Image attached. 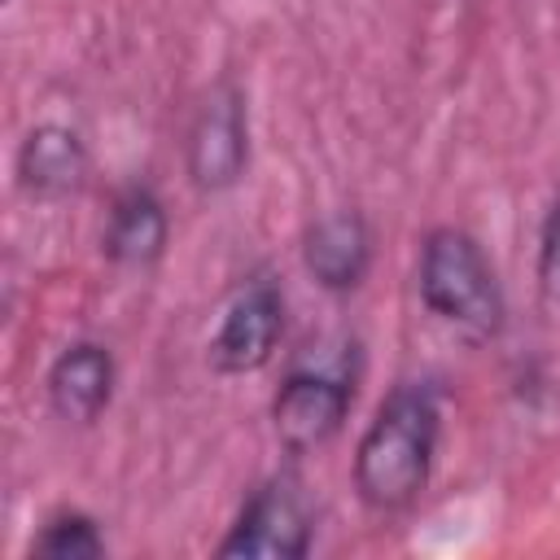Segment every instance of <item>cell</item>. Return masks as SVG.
<instances>
[{"mask_svg":"<svg viewBox=\"0 0 560 560\" xmlns=\"http://www.w3.org/2000/svg\"><path fill=\"white\" fill-rule=\"evenodd\" d=\"M114 354L101 341H70L48 368V407L66 424H92L114 398Z\"/></svg>","mask_w":560,"mask_h":560,"instance_id":"9","label":"cell"},{"mask_svg":"<svg viewBox=\"0 0 560 560\" xmlns=\"http://www.w3.org/2000/svg\"><path fill=\"white\" fill-rule=\"evenodd\" d=\"M166 236H171V219H166L162 197L149 184H127L109 206L101 249L114 267L149 271L166 254Z\"/></svg>","mask_w":560,"mask_h":560,"instance_id":"10","label":"cell"},{"mask_svg":"<svg viewBox=\"0 0 560 560\" xmlns=\"http://www.w3.org/2000/svg\"><path fill=\"white\" fill-rule=\"evenodd\" d=\"M311 534H315V512L306 486L293 472H276L245 499L236 525L219 542V556L302 560L311 551Z\"/></svg>","mask_w":560,"mask_h":560,"instance_id":"3","label":"cell"},{"mask_svg":"<svg viewBox=\"0 0 560 560\" xmlns=\"http://www.w3.org/2000/svg\"><path fill=\"white\" fill-rule=\"evenodd\" d=\"M354 402V381L341 368H315V363H298L276 398H271V424L276 438L289 455H311L324 442H332L350 416Z\"/></svg>","mask_w":560,"mask_h":560,"instance_id":"5","label":"cell"},{"mask_svg":"<svg viewBox=\"0 0 560 560\" xmlns=\"http://www.w3.org/2000/svg\"><path fill=\"white\" fill-rule=\"evenodd\" d=\"M92 158L74 127L66 122H35L18 144V184L35 201L74 197L88 184Z\"/></svg>","mask_w":560,"mask_h":560,"instance_id":"7","label":"cell"},{"mask_svg":"<svg viewBox=\"0 0 560 560\" xmlns=\"http://www.w3.org/2000/svg\"><path fill=\"white\" fill-rule=\"evenodd\" d=\"M416 284L429 315H438L459 337L490 341L503 328V289L472 232L433 228L420 245Z\"/></svg>","mask_w":560,"mask_h":560,"instance_id":"2","label":"cell"},{"mask_svg":"<svg viewBox=\"0 0 560 560\" xmlns=\"http://www.w3.org/2000/svg\"><path fill=\"white\" fill-rule=\"evenodd\" d=\"M249 166V118L236 83H214L188 122L184 136V171L201 192H228Z\"/></svg>","mask_w":560,"mask_h":560,"instance_id":"4","label":"cell"},{"mask_svg":"<svg viewBox=\"0 0 560 560\" xmlns=\"http://www.w3.org/2000/svg\"><path fill=\"white\" fill-rule=\"evenodd\" d=\"M284 332V293L276 280L254 276L236 289V298L228 302L214 337H210V363L214 372L228 376H245L271 363L276 346Z\"/></svg>","mask_w":560,"mask_h":560,"instance_id":"6","label":"cell"},{"mask_svg":"<svg viewBox=\"0 0 560 560\" xmlns=\"http://www.w3.org/2000/svg\"><path fill=\"white\" fill-rule=\"evenodd\" d=\"M438 429L442 411L429 385L402 381L385 394L354 451V490L368 512L398 516L424 494L438 455Z\"/></svg>","mask_w":560,"mask_h":560,"instance_id":"1","label":"cell"},{"mask_svg":"<svg viewBox=\"0 0 560 560\" xmlns=\"http://www.w3.org/2000/svg\"><path fill=\"white\" fill-rule=\"evenodd\" d=\"M31 556H48V560H96V556H105V534H101L96 516H88L79 508H61L31 538Z\"/></svg>","mask_w":560,"mask_h":560,"instance_id":"11","label":"cell"},{"mask_svg":"<svg viewBox=\"0 0 560 560\" xmlns=\"http://www.w3.org/2000/svg\"><path fill=\"white\" fill-rule=\"evenodd\" d=\"M302 267L328 293H354L372 267V228L359 210H332L302 236Z\"/></svg>","mask_w":560,"mask_h":560,"instance_id":"8","label":"cell"},{"mask_svg":"<svg viewBox=\"0 0 560 560\" xmlns=\"http://www.w3.org/2000/svg\"><path fill=\"white\" fill-rule=\"evenodd\" d=\"M538 289L560 311V201L551 206V214L542 223V241H538Z\"/></svg>","mask_w":560,"mask_h":560,"instance_id":"12","label":"cell"}]
</instances>
